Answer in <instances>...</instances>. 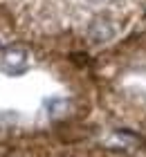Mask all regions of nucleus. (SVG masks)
Returning <instances> with one entry per match:
<instances>
[{"mask_svg":"<svg viewBox=\"0 0 146 157\" xmlns=\"http://www.w3.org/2000/svg\"><path fill=\"white\" fill-rule=\"evenodd\" d=\"M115 32H117V27L112 20H106V18H101V20H94L92 27H90V38L94 43H106V40H110L115 36Z\"/></svg>","mask_w":146,"mask_h":157,"instance_id":"nucleus-2","label":"nucleus"},{"mask_svg":"<svg viewBox=\"0 0 146 157\" xmlns=\"http://www.w3.org/2000/svg\"><path fill=\"white\" fill-rule=\"evenodd\" d=\"M65 105H68V103H65L63 99H49V101H47V108H49V115H52V117L61 115V112L65 110Z\"/></svg>","mask_w":146,"mask_h":157,"instance_id":"nucleus-3","label":"nucleus"},{"mask_svg":"<svg viewBox=\"0 0 146 157\" xmlns=\"http://www.w3.org/2000/svg\"><path fill=\"white\" fill-rule=\"evenodd\" d=\"M27 67V52L20 47H11L7 49L0 59V70L7 74H20Z\"/></svg>","mask_w":146,"mask_h":157,"instance_id":"nucleus-1","label":"nucleus"}]
</instances>
